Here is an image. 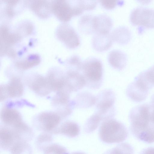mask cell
<instances>
[{"instance_id": "obj_36", "label": "cell", "mask_w": 154, "mask_h": 154, "mask_svg": "<svg viewBox=\"0 0 154 154\" xmlns=\"http://www.w3.org/2000/svg\"><path fill=\"white\" fill-rule=\"evenodd\" d=\"M143 153H154V147H149L143 151Z\"/></svg>"}, {"instance_id": "obj_1", "label": "cell", "mask_w": 154, "mask_h": 154, "mask_svg": "<svg viewBox=\"0 0 154 154\" xmlns=\"http://www.w3.org/2000/svg\"><path fill=\"white\" fill-rule=\"evenodd\" d=\"M130 129L137 139L154 134V106L145 104L134 107L129 115Z\"/></svg>"}, {"instance_id": "obj_4", "label": "cell", "mask_w": 154, "mask_h": 154, "mask_svg": "<svg viewBox=\"0 0 154 154\" xmlns=\"http://www.w3.org/2000/svg\"><path fill=\"white\" fill-rule=\"evenodd\" d=\"M115 99L114 92L109 89L102 91L96 97V110L95 113L102 121L112 118L114 115L113 105Z\"/></svg>"}, {"instance_id": "obj_27", "label": "cell", "mask_w": 154, "mask_h": 154, "mask_svg": "<svg viewBox=\"0 0 154 154\" xmlns=\"http://www.w3.org/2000/svg\"><path fill=\"white\" fill-rule=\"evenodd\" d=\"M34 29L33 24L31 22L25 21L21 22L16 26V32L22 38L32 34Z\"/></svg>"}, {"instance_id": "obj_35", "label": "cell", "mask_w": 154, "mask_h": 154, "mask_svg": "<svg viewBox=\"0 0 154 154\" xmlns=\"http://www.w3.org/2000/svg\"><path fill=\"white\" fill-rule=\"evenodd\" d=\"M138 3L143 5H148L152 1V0H135Z\"/></svg>"}, {"instance_id": "obj_16", "label": "cell", "mask_w": 154, "mask_h": 154, "mask_svg": "<svg viewBox=\"0 0 154 154\" xmlns=\"http://www.w3.org/2000/svg\"><path fill=\"white\" fill-rule=\"evenodd\" d=\"M108 62L112 68L122 71L126 67L127 62V56L124 52L118 50L111 51L107 57Z\"/></svg>"}, {"instance_id": "obj_34", "label": "cell", "mask_w": 154, "mask_h": 154, "mask_svg": "<svg viewBox=\"0 0 154 154\" xmlns=\"http://www.w3.org/2000/svg\"><path fill=\"white\" fill-rule=\"evenodd\" d=\"M113 152H131L133 153V149L132 146L129 144L126 143H123L119 145L113 149Z\"/></svg>"}, {"instance_id": "obj_25", "label": "cell", "mask_w": 154, "mask_h": 154, "mask_svg": "<svg viewBox=\"0 0 154 154\" xmlns=\"http://www.w3.org/2000/svg\"><path fill=\"white\" fill-rule=\"evenodd\" d=\"M40 57L37 54L29 55L25 59L17 61L16 66L21 70H26L38 65L40 62Z\"/></svg>"}, {"instance_id": "obj_22", "label": "cell", "mask_w": 154, "mask_h": 154, "mask_svg": "<svg viewBox=\"0 0 154 154\" xmlns=\"http://www.w3.org/2000/svg\"><path fill=\"white\" fill-rule=\"evenodd\" d=\"M74 102L75 106L87 108L95 104L96 97L89 92H82L77 95Z\"/></svg>"}, {"instance_id": "obj_17", "label": "cell", "mask_w": 154, "mask_h": 154, "mask_svg": "<svg viewBox=\"0 0 154 154\" xmlns=\"http://www.w3.org/2000/svg\"><path fill=\"white\" fill-rule=\"evenodd\" d=\"M93 25L94 33H109L113 25L111 19L108 16L100 14L94 16Z\"/></svg>"}, {"instance_id": "obj_24", "label": "cell", "mask_w": 154, "mask_h": 154, "mask_svg": "<svg viewBox=\"0 0 154 154\" xmlns=\"http://www.w3.org/2000/svg\"><path fill=\"white\" fill-rule=\"evenodd\" d=\"M94 17L91 15H86L80 19L78 23V28L82 34L87 35L94 34Z\"/></svg>"}, {"instance_id": "obj_30", "label": "cell", "mask_w": 154, "mask_h": 154, "mask_svg": "<svg viewBox=\"0 0 154 154\" xmlns=\"http://www.w3.org/2000/svg\"><path fill=\"white\" fill-rule=\"evenodd\" d=\"M79 7L83 11L94 9L96 7L97 0H77Z\"/></svg>"}, {"instance_id": "obj_3", "label": "cell", "mask_w": 154, "mask_h": 154, "mask_svg": "<svg viewBox=\"0 0 154 154\" xmlns=\"http://www.w3.org/2000/svg\"><path fill=\"white\" fill-rule=\"evenodd\" d=\"M82 73L86 87L92 89L101 87L103 80V70L100 59L91 57L85 60L82 62Z\"/></svg>"}, {"instance_id": "obj_26", "label": "cell", "mask_w": 154, "mask_h": 154, "mask_svg": "<svg viewBox=\"0 0 154 154\" xmlns=\"http://www.w3.org/2000/svg\"><path fill=\"white\" fill-rule=\"evenodd\" d=\"M60 132L70 137H74L77 136L80 132L79 125L73 121H68L64 122L61 126Z\"/></svg>"}, {"instance_id": "obj_31", "label": "cell", "mask_w": 154, "mask_h": 154, "mask_svg": "<svg viewBox=\"0 0 154 154\" xmlns=\"http://www.w3.org/2000/svg\"><path fill=\"white\" fill-rule=\"evenodd\" d=\"M13 133L7 129L1 130L0 139L3 144L9 145L12 143L14 140V136Z\"/></svg>"}, {"instance_id": "obj_12", "label": "cell", "mask_w": 154, "mask_h": 154, "mask_svg": "<svg viewBox=\"0 0 154 154\" xmlns=\"http://www.w3.org/2000/svg\"><path fill=\"white\" fill-rule=\"evenodd\" d=\"M65 76L66 85L71 92H77L85 86L82 72L67 70Z\"/></svg>"}, {"instance_id": "obj_29", "label": "cell", "mask_w": 154, "mask_h": 154, "mask_svg": "<svg viewBox=\"0 0 154 154\" xmlns=\"http://www.w3.org/2000/svg\"><path fill=\"white\" fill-rule=\"evenodd\" d=\"M101 121L100 117L95 113L86 121L84 127L85 131L87 133L93 132L98 127Z\"/></svg>"}, {"instance_id": "obj_2", "label": "cell", "mask_w": 154, "mask_h": 154, "mask_svg": "<svg viewBox=\"0 0 154 154\" xmlns=\"http://www.w3.org/2000/svg\"><path fill=\"white\" fill-rule=\"evenodd\" d=\"M128 135L125 126L113 119L103 121L99 131V136L103 142L111 144L119 143L125 140Z\"/></svg>"}, {"instance_id": "obj_13", "label": "cell", "mask_w": 154, "mask_h": 154, "mask_svg": "<svg viewBox=\"0 0 154 154\" xmlns=\"http://www.w3.org/2000/svg\"><path fill=\"white\" fill-rule=\"evenodd\" d=\"M23 91V86L20 79L17 77L11 78L8 83L1 86V93L4 97L6 95L11 97L21 96Z\"/></svg>"}, {"instance_id": "obj_10", "label": "cell", "mask_w": 154, "mask_h": 154, "mask_svg": "<svg viewBox=\"0 0 154 154\" xmlns=\"http://www.w3.org/2000/svg\"><path fill=\"white\" fill-rule=\"evenodd\" d=\"M22 38L16 32H12L6 24L0 27L1 52L3 54L11 49V46L20 42Z\"/></svg>"}, {"instance_id": "obj_5", "label": "cell", "mask_w": 154, "mask_h": 154, "mask_svg": "<svg viewBox=\"0 0 154 154\" xmlns=\"http://www.w3.org/2000/svg\"><path fill=\"white\" fill-rule=\"evenodd\" d=\"M130 20L141 34L145 30L154 28V10L142 7L135 8L131 13Z\"/></svg>"}, {"instance_id": "obj_14", "label": "cell", "mask_w": 154, "mask_h": 154, "mask_svg": "<svg viewBox=\"0 0 154 154\" xmlns=\"http://www.w3.org/2000/svg\"><path fill=\"white\" fill-rule=\"evenodd\" d=\"M113 41L110 33H95L91 39V45L93 49L98 52H103L109 50Z\"/></svg>"}, {"instance_id": "obj_8", "label": "cell", "mask_w": 154, "mask_h": 154, "mask_svg": "<svg viewBox=\"0 0 154 154\" xmlns=\"http://www.w3.org/2000/svg\"><path fill=\"white\" fill-rule=\"evenodd\" d=\"M24 6L42 19L48 18L52 14L51 0H23Z\"/></svg>"}, {"instance_id": "obj_7", "label": "cell", "mask_w": 154, "mask_h": 154, "mask_svg": "<svg viewBox=\"0 0 154 154\" xmlns=\"http://www.w3.org/2000/svg\"><path fill=\"white\" fill-rule=\"evenodd\" d=\"M56 34L57 39L68 49H75L80 45L78 35L69 24L65 23L59 25L56 29Z\"/></svg>"}, {"instance_id": "obj_23", "label": "cell", "mask_w": 154, "mask_h": 154, "mask_svg": "<svg viewBox=\"0 0 154 154\" xmlns=\"http://www.w3.org/2000/svg\"><path fill=\"white\" fill-rule=\"evenodd\" d=\"M21 0H1V3L5 6L2 8V14L5 17L11 19L18 11L16 8L20 6Z\"/></svg>"}, {"instance_id": "obj_33", "label": "cell", "mask_w": 154, "mask_h": 154, "mask_svg": "<svg viewBox=\"0 0 154 154\" xmlns=\"http://www.w3.org/2000/svg\"><path fill=\"white\" fill-rule=\"evenodd\" d=\"M101 5L107 10H112L116 6L119 0H99Z\"/></svg>"}, {"instance_id": "obj_20", "label": "cell", "mask_w": 154, "mask_h": 154, "mask_svg": "<svg viewBox=\"0 0 154 154\" xmlns=\"http://www.w3.org/2000/svg\"><path fill=\"white\" fill-rule=\"evenodd\" d=\"M113 42L122 45L127 44L131 38V33L127 27L121 26L114 29L110 33Z\"/></svg>"}, {"instance_id": "obj_9", "label": "cell", "mask_w": 154, "mask_h": 154, "mask_svg": "<svg viewBox=\"0 0 154 154\" xmlns=\"http://www.w3.org/2000/svg\"><path fill=\"white\" fill-rule=\"evenodd\" d=\"M46 78L51 90L66 91L71 93L66 82L65 72L58 67L51 68L48 71Z\"/></svg>"}, {"instance_id": "obj_6", "label": "cell", "mask_w": 154, "mask_h": 154, "mask_svg": "<svg viewBox=\"0 0 154 154\" xmlns=\"http://www.w3.org/2000/svg\"><path fill=\"white\" fill-rule=\"evenodd\" d=\"M52 13L60 21L66 23L83 11L77 7L72 0H52Z\"/></svg>"}, {"instance_id": "obj_11", "label": "cell", "mask_w": 154, "mask_h": 154, "mask_svg": "<svg viewBox=\"0 0 154 154\" xmlns=\"http://www.w3.org/2000/svg\"><path fill=\"white\" fill-rule=\"evenodd\" d=\"M29 86L34 91L39 94H46L51 90L46 78L37 73H32L26 78Z\"/></svg>"}, {"instance_id": "obj_18", "label": "cell", "mask_w": 154, "mask_h": 154, "mask_svg": "<svg viewBox=\"0 0 154 154\" xmlns=\"http://www.w3.org/2000/svg\"><path fill=\"white\" fill-rule=\"evenodd\" d=\"M1 118L5 123L14 125L17 128H22L25 125L22 122L21 117L20 113L14 109H5L1 113Z\"/></svg>"}, {"instance_id": "obj_15", "label": "cell", "mask_w": 154, "mask_h": 154, "mask_svg": "<svg viewBox=\"0 0 154 154\" xmlns=\"http://www.w3.org/2000/svg\"><path fill=\"white\" fill-rule=\"evenodd\" d=\"M149 90L143 88L135 80L130 83L126 89L127 96L132 100L140 102L147 97Z\"/></svg>"}, {"instance_id": "obj_21", "label": "cell", "mask_w": 154, "mask_h": 154, "mask_svg": "<svg viewBox=\"0 0 154 154\" xmlns=\"http://www.w3.org/2000/svg\"><path fill=\"white\" fill-rule=\"evenodd\" d=\"M149 90L154 87V69L152 66L139 73L134 79Z\"/></svg>"}, {"instance_id": "obj_19", "label": "cell", "mask_w": 154, "mask_h": 154, "mask_svg": "<svg viewBox=\"0 0 154 154\" xmlns=\"http://www.w3.org/2000/svg\"><path fill=\"white\" fill-rule=\"evenodd\" d=\"M60 118L57 114L51 112H45L41 114L38 120L42 128L49 131L55 128L60 121Z\"/></svg>"}, {"instance_id": "obj_37", "label": "cell", "mask_w": 154, "mask_h": 154, "mask_svg": "<svg viewBox=\"0 0 154 154\" xmlns=\"http://www.w3.org/2000/svg\"><path fill=\"white\" fill-rule=\"evenodd\" d=\"M152 66H153V68H154V65H153Z\"/></svg>"}, {"instance_id": "obj_32", "label": "cell", "mask_w": 154, "mask_h": 154, "mask_svg": "<svg viewBox=\"0 0 154 154\" xmlns=\"http://www.w3.org/2000/svg\"><path fill=\"white\" fill-rule=\"evenodd\" d=\"M45 152L48 153H64L66 150L64 147L57 145H53L45 149Z\"/></svg>"}, {"instance_id": "obj_28", "label": "cell", "mask_w": 154, "mask_h": 154, "mask_svg": "<svg viewBox=\"0 0 154 154\" xmlns=\"http://www.w3.org/2000/svg\"><path fill=\"white\" fill-rule=\"evenodd\" d=\"M82 62L80 57L74 55L69 57L66 61L67 70L82 72Z\"/></svg>"}]
</instances>
